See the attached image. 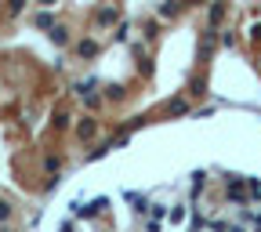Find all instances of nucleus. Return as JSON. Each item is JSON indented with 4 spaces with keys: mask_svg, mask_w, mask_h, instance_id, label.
Returning <instances> with one entry per match:
<instances>
[{
    "mask_svg": "<svg viewBox=\"0 0 261 232\" xmlns=\"http://www.w3.org/2000/svg\"><path fill=\"white\" fill-rule=\"evenodd\" d=\"M44 167H47L51 174H58V167H62V163H58V156H47V160H44Z\"/></svg>",
    "mask_w": 261,
    "mask_h": 232,
    "instance_id": "obj_1",
    "label": "nucleus"
},
{
    "mask_svg": "<svg viewBox=\"0 0 261 232\" xmlns=\"http://www.w3.org/2000/svg\"><path fill=\"white\" fill-rule=\"evenodd\" d=\"M8 214H11V207H8V203H0V221H4Z\"/></svg>",
    "mask_w": 261,
    "mask_h": 232,
    "instance_id": "obj_3",
    "label": "nucleus"
},
{
    "mask_svg": "<svg viewBox=\"0 0 261 232\" xmlns=\"http://www.w3.org/2000/svg\"><path fill=\"white\" fill-rule=\"evenodd\" d=\"M94 51H98L94 40H84V44H80V55H94Z\"/></svg>",
    "mask_w": 261,
    "mask_h": 232,
    "instance_id": "obj_2",
    "label": "nucleus"
}]
</instances>
